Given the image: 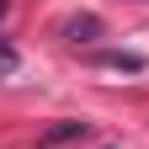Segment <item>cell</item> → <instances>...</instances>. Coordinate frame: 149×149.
Returning a JSON list of instances; mask_svg holds the SVG:
<instances>
[{
	"label": "cell",
	"mask_w": 149,
	"mask_h": 149,
	"mask_svg": "<svg viewBox=\"0 0 149 149\" xmlns=\"http://www.w3.org/2000/svg\"><path fill=\"white\" fill-rule=\"evenodd\" d=\"M96 32H101L96 16H74V22H64V37H69V43H91Z\"/></svg>",
	"instance_id": "obj_2"
},
{
	"label": "cell",
	"mask_w": 149,
	"mask_h": 149,
	"mask_svg": "<svg viewBox=\"0 0 149 149\" xmlns=\"http://www.w3.org/2000/svg\"><path fill=\"white\" fill-rule=\"evenodd\" d=\"M101 64H107V69H128V74H139L149 59H144V53H101Z\"/></svg>",
	"instance_id": "obj_3"
},
{
	"label": "cell",
	"mask_w": 149,
	"mask_h": 149,
	"mask_svg": "<svg viewBox=\"0 0 149 149\" xmlns=\"http://www.w3.org/2000/svg\"><path fill=\"white\" fill-rule=\"evenodd\" d=\"M107 149H117V144H107Z\"/></svg>",
	"instance_id": "obj_6"
},
{
	"label": "cell",
	"mask_w": 149,
	"mask_h": 149,
	"mask_svg": "<svg viewBox=\"0 0 149 149\" xmlns=\"http://www.w3.org/2000/svg\"><path fill=\"white\" fill-rule=\"evenodd\" d=\"M11 74H16V48L0 37V80H11Z\"/></svg>",
	"instance_id": "obj_4"
},
{
	"label": "cell",
	"mask_w": 149,
	"mask_h": 149,
	"mask_svg": "<svg viewBox=\"0 0 149 149\" xmlns=\"http://www.w3.org/2000/svg\"><path fill=\"white\" fill-rule=\"evenodd\" d=\"M85 133H91V123H80V117H59L43 139H37V149H59V144H74V139H85Z\"/></svg>",
	"instance_id": "obj_1"
},
{
	"label": "cell",
	"mask_w": 149,
	"mask_h": 149,
	"mask_svg": "<svg viewBox=\"0 0 149 149\" xmlns=\"http://www.w3.org/2000/svg\"><path fill=\"white\" fill-rule=\"evenodd\" d=\"M6 11H11V0H0V16H6Z\"/></svg>",
	"instance_id": "obj_5"
}]
</instances>
